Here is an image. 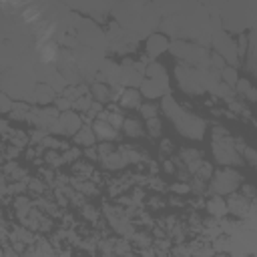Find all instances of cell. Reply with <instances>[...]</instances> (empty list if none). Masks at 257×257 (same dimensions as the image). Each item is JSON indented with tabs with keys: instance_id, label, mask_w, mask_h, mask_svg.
<instances>
[{
	"instance_id": "obj_10",
	"label": "cell",
	"mask_w": 257,
	"mask_h": 257,
	"mask_svg": "<svg viewBox=\"0 0 257 257\" xmlns=\"http://www.w3.org/2000/svg\"><path fill=\"white\" fill-rule=\"evenodd\" d=\"M88 92H90V96H92L96 102H100V104H106V102L114 100V90H112V86H110L108 82H90Z\"/></svg>"
},
{
	"instance_id": "obj_9",
	"label": "cell",
	"mask_w": 257,
	"mask_h": 257,
	"mask_svg": "<svg viewBox=\"0 0 257 257\" xmlns=\"http://www.w3.org/2000/svg\"><path fill=\"white\" fill-rule=\"evenodd\" d=\"M92 131H94V135H96V139H98L100 143H112V141L118 137V128H114V126H112L108 120H104V118H94Z\"/></svg>"
},
{
	"instance_id": "obj_26",
	"label": "cell",
	"mask_w": 257,
	"mask_h": 257,
	"mask_svg": "<svg viewBox=\"0 0 257 257\" xmlns=\"http://www.w3.org/2000/svg\"><path fill=\"white\" fill-rule=\"evenodd\" d=\"M239 193H241L243 197H247L249 201H253V199L257 197V191H255V187H253V185H247V183H243V185L239 187Z\"/></svg>"
},
{
	"instance_id": "obj_20",
	"label": "cell",
	"mask_w": 257,
	"mask_h": 257,
	"mask_svg": "<svg viewBox=\"0 0 257 257\" xmlns=\"http://www.w3.org/2000/svg\"><path fill=\"white\" fill-rule=\"evenodd\" d=\"M145 128H147V135L151 139H161V135H163V120L159 116L157 118H151V120H147Z\"/></svg>"
},
{
	"instance_id": "obj_11",
	"label": "cell",
	"mask_w": 257,
	"mask_h": 257,
	"mask_svg": "<svg viewBox=\"0 0 257 257\" xmlns=\"http://www.w3.org/2000/svg\"><path fill=\"white\" fill-rule=\"evenodd\" d=\"M167 48H169V40H167L161 32L151 34V36L147 38V42H145V50H147V54L153 56V58L159 56V54H163Z\"/></svg>"
},
{
	"instance_id": "obj_15",
	"label": "cell",
	"mask_w": 257,
	"mask_h": 257,
	"mask_svg": "<svg viewBox=\"0 0 257 257\" xmlns=\"http://www.w3.org/2000/svg\"><path fill=\"white\" fill-rule=\"evenodd\" d=\"M122 133L128 137V139H141L147 135V128L141 124L139 118H133V116H126L124 122H122Z\"/></svg>"
},
{
	"instance_id": "obj_12",
	"label": "cell",
	"mask_w": 257,
	"mask_h": 257,
	"mask_svg": "<svg viewBox=\"0 0 257 257\" xmlns=\"http://www.w3.org/2000/svg\"><path fill=\"white\" fill-rule=\"evenodd\" d=\"M205 207H207V211H209V215L213 217V219H223L227 213H229V209H227V201H225V197H219V195H211L209 199H207V203H205Z\"/></svg>"
},
{
	"instance_id": "obj_22",
	"label": "cell",
	"mask_w": 257,
	"mask_h": 257,
	"mask_svg": "<svg viewBox=\"0 0 257 257\" xmlns=\"http://www.w3.org/2000/svg\"><path fill=\"white\" fill-rule=\"evenodd\" d=\"M28 191H30V193H34V195H44V193H46V185H44V181H42V179L32 177V179L28 181Z\"/></svg>"
},
{
	"instance_id": "obj_25",
	"label": "cell",
	"mask_w": 257,
	"mask_h": 257,
	"mask_svg": "<svg viewBox=\"0 0 257 257\" xmlns=\"http://www.w3.org/2000/svg\"><path fill=\"white\" fill-rule=\"evenodd\" d=\"M169 189H171L173 193H177V195H189V193H193L189 183H175V185H171Z\"/></svg>"
},
{
	"instance_id": "obj_13",
	"label": "cell",
	"mask_w": 257,
	"mask_h": 257,
	"mask_svg": "<svg viewBox=\"0 0 257 257\" xmlns=\"http://www.w3.org/2000/svg\"><path fill=\"white\" fill-rule=\"evenodd\" d=\"M96 135L92 131V124H84L74 137H72V143L76 147H84V149H90V147H96Z\"/></svg>"
},
{
	"instance_id": "obj_2",
	"label": "cell",
	"mask_w": 257,
	"mask_h": 257,
	"mask_svg": "<svg viewBox=\"0 0 257 257\" xmlns=\"http://www.w3.org/2000/svg\"><path fill=\"white\" fill-rule=\"evenodd\" d=\"M213 157L217 163H221L225 167H239L245 163L243 155H239L235 149V139H231L229 135L213 139Z\"/></svg>"
},
{
	"instance_id": "obj_8",
	"label": "cell",
	"mask_w": 257,
	"mask_h": 257,
	"mask_svg": "<svg viewBox=\"0 0 257 257\" xmlns=\"http://www.w3.org/2000/svg\"><path fill=\"white\" fill-rule=\"evenodd\" d=\"M227 209L235 217H245L251 213V201L247 197H243L241 193H233L227 197Z\"/></svg>"
},
{
	"instance_id": "obj_18",
	"label": "cell",
	"mask_w": 257,
	"mask_h": 257,
	"mask_svg": "<svg viewBox=\"0 0 257 257\" xmlns=\"http://www.w3.org/2000/svg\"><path fill=\"white\" fill-rule=\"evenodd\" d=\"M239 72H237V66H225L223 70H221V82H225L227 86H231V88H235L237 86V82H239Z\"/></svg>"
},
{
	"instance_id": "obj_6",
	"label": "cell",
	"mask_w": 257,
	"mask_h": 257,
	"mask_svg": "<svg viewBox=\"0 0 257 257\" xmlns=\"http://www.w3.org/2000/svg\"><path fill=\"white\" fill-rule=\"evenodd\" d=\"M58 122L62 124V128H64V133H66V137H74L84 124H82V114H78L76 110H66V112H60V118H58Z\"/></svg>"
},
{
	"instance_id": "obj_14",
	"label": "cell",
	"mask_w": 257,
	"mask_h": 257,
	"mask_svg": "<svg viewBox=\"0 0 257 257\" xmlns=\"http://www.w3.org/2000/svg\"><path fill=\"white\" fill-rule=\"evenodd\" d=\"M139 90H141L143 98H147V100H155V102H157V98H163V96L167 94V92L161 88V84L155 82L153 78H145L143 84L139 86Z\"/></svg>"
},
{
	"instance_id": "obj_24",
	"label": "cell",
	"mask_w": 257,
	"mask_h": 257,
	"mask_svg": "<svg viewBox=\"0 0 257 257\" xmlns=\"http://www.w3.org/2000/svg\"><path fill=\"white\" fill-rule=\"evenodd\" d=\"M54 106L60 110V112H66V110H72V102L68 100V98H64L62 94H58L56 96V100H54Z\"/></svg>"
},
{
	"instance_id": "obj_1",
	"label": "cell",
	"mask_w": 257,
	"mask_h": 257,
	"mask_svg": "<svg viewBox=\"0 0 257 257\" xmlns=\"http://www.w3.org/2000/svg\"><path fill=\"white\" fill-rule=\"evenodd\" d=\"M241 185H243L241 175L233 167H223V169H219V171L213 173V179L209 183V189H211V195L229 197V195L237 193Z\"/></svg>"
},
{
	"instance_id": "obj_16",
	"label": "cell",
	"mask_w": 257,
	"mask_h": 257,
	"mask_svg": "<svg viewBox=\"0 0 257 257\" xmlns=\"http://www.w3.org/2000/svg\"><path fill=\"white\" fill-rule=\"evenodd\" d=\"M161 110L171 118V120H175V118H179V114L183 112V108H181V104L171 96V94H165L163 98H161Z\"/></svg>"
},
{
	"instance_id": "obj_17",
	"label": "cell",
	"mask_w": 257,
	"mask_h": 257,
	"mask_svg": "<svg viewBox=\"0 0 257 257\" xmlns=\"http://www.w3.org/2000/svg\"><path fill=\"white\" fill-rule=\"evenodd\" d=\"M100 163H102V167H104V169H112V171L122 169V167H126V165H128V163H126V159L122 157V153H120V151H114L112 155L102 157V159H100Z\"/></svg>"
},
{
	"instance_id": "obj_4",
	"label": "cell",
	"mask_w": 257,
	"mask_h": 257,
	"mask_svg": "<svg viewBox=\"0 0 257 257\" xmlns=\"http://www.w3.org/2000/svg\"><path fill=\"white\" fill-rule=\"evenodd\" d=\"M213 46H215V52H217L219 56H223L229 66H237V58H239L237 46H235V42H233L225 32L219 30V32L213 36Z\"/></svg>"
},
{
	"instance_id": "obj_28",
	"label": "cell",
	"mask_w": 257,
	"mask_h": 257,
	"mask_svg": "<svg viewBox=\"0 0 257 257\" xmlns=\"http://www.w3.org/2000/svg\"><path fill=\"white\" fill-rule=\"evenodd\" d=\"M82 215H84L86 219H90V221H94V223H96V217H98V211H96L94 207H90V205H86V207L82 209Z\"/></svg>"
},
{
	"instance_id": "obj_19",
	"label": "cell",
	"mask_w": 257,
	"mask_h": 257,
	"mask_svg": "<svg viewBox=\"0 0 257 257\" xmlns=\"http://www.w3.org/2000/svg\"><path fill=\"white\" fill-rule=\"evenodd\" d=\"M139 112H141V116H143L145 120H151V118H157V116H159L161 106H159L155 100H145V102L141 104Z\"/></svg>"
},
{
	"instance_id": "obj_3",
	"label": "cell",
	"mask_w": 257,
	"mask_h": 257,
	"mask_svg": "<svg viewBox=\"0 0 257 257\" xmlns=\"http://www.w3.org/2000/svg\"><path fill=\"white\" fill-rule=\"evenodd\" d=\"M173 122L179 128V133L187 139H203V135H205V122L193 112L183 110L179 114V118H175Z\"/></svg>"
},
{
	"instance_id": "obj_27",
	"label": "cell",
	"mask_w": 257,
	"mask_h": 257,
	"mask_svg": "<svg viewBox=\"0 0 257 257\" xmlns=\"http://www.w3.org/2000/svg\"><path fill=\"white\" fill-rule=\"evenodd\" d=\"M159 151H161V153H165V155H171V153L175 151V147H173V143H171L169 139H163V141H161V145H159Z\"/></svg>"
},
{
	"instance_id": "obj_23",
	"label": "cell",
	"mask_w": 257,
	"mask_h": 257,
	"mask_svg": "<svg viewBox=\"0 0 257 257\" xmlns=\"http://www.w3.org/2000/svg\"><path fill=\"white\" fill-rule=\"evenodd\" d=\"M253 88V84L247 80V78H239V82H237V86H235V92L239 94V96H247V92Z\"/></svg>"
},
{
	"instance_id": "obj_7",
	"label": "cell",
	"mask_w": 257,
	"mask_h": 257,
	"mask_svg": "<svg viewBox=\"0 0 257 257\" xmlns=\"http://www.w3.org/2000/svg\"><path fill=\"white\" fill-rule=\"evenodd\" d=\"M116 102H118L120 110H139L143 104V94L139 88H124Z\"/></svg>"
},
{
	"instance_id": "obj_21",
	"label": "cell",
	"mask_w": 257,
	"mask_h": 257,
	"mask_svg": "<svg viewBox=\"0 0 257 257\" xmlns=\"http://www.w3.org/2000/svg\"><path fill=\"white\" fill-rule=\"evenodd\" d=\"M211 247L215 249V253H225V251H231V237L229 235H219L211 241Z\"/></svg>"
},
{
	"instance_id": "obj_5",
	"label": "cell",
	"mask_w": 257,
	"mask_h": 257,
	"mask_svg": "<svg viewBox=\"0 0 257 257\" xmlns=\"http://www.w3.org/2000/svg\"><path fill=\"white\" fill-rule=\"evenodd\" d=\"M56 96H58L56 90L48 82H40V84H34V90L30 94V100L34 104H38V106H50V104H54Z\"/></svg>"
}]
</instances>
